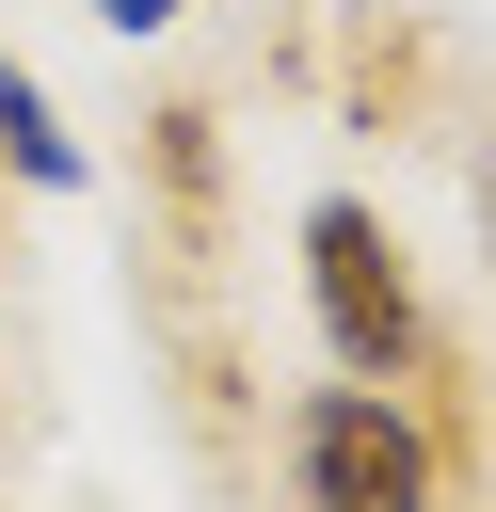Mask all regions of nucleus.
Segmentation results:
<instances>
[{
  "mask_svg": "<svg viewBox=\"0 0 496 512\" xmlns=\"http://www.w3.org/2000/svg\"><path fill=\"white\" fill-rule=\"evenodd\" d=\"M304 304H320L336 384H416V368H432L416 272H400V240H384V208H352V192H320V208H304Z\"/></svg>",
  "mask_w": 496,
  "mask_h": 512,
  "instance_id": "obj_1",
  "label": "nucleus"
},
{
  "mask_svg": "<svg viewBox=\"0 0 496 512\" xmlns=\"http://www.w3.org/2000/svg\"><path fill=\"white\" fill-rule=\"evenodd\" d=\"M432 432L400 384H320L288 416V512H432Z\"/></svg>",
  "mask_w": 496,
  "mask_h": 512,
  "instance_id": "obj_2",
  "label": "nucleus"
},
{
  "mask_svg": "<svg viewBox=\"0 0 496 512\" xmlns=\"http://www.w3.org/2000/svg\"><path fill=\"white\" fill-rule=\"evenodd\" d=\"M480 240H496V160H480Z\"/></svg>",
  "mask_w": 496,
  "mask_h": 512,
  "instance_id": "obj_5",
  "label": "nucleus"
},
{
  "mask_svg": "<svg viewBox=\"0 0 496 512\" xmlns=\"http://www.w3.org/2000/svg\"><path fill=\"white\" fill-rule=\"evenodd\" d=\"M0 176H16V192H96V160H80V128L48 112V80H32L16 48H0Z\"/></svg>",
  "mask_w": 496,
  "mask_h": 512,
  "instance_id": "obj_3",
  "label": "nucleus"
},
{
  "mask_svg": "<svg viewBox=\"0 0 496 512\" xmlns=\"http://www.w3.org/2000/svg\"><path fill=\"white\" fill-rule=\"evenodd\" d=\"M176 16H192V0H96V32H112V48H128V32H176Z\"/></svg>",
  "mask_w": 496,
  "mask_h": 512,
  "instance_id": "obj_4",
  "label": "nucleus"
}]
</instances>
